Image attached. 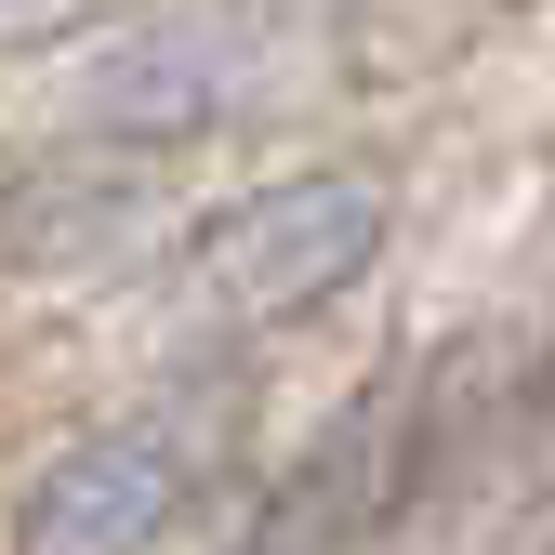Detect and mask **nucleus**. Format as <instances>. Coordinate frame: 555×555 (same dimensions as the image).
Instances as JSON below:
<instances>
[{
  "label": "nucleus",
  "mask_w": 555,
  "mask_h": 555,
  "mask_svg": "<svg viewBox=\"0 0 555 555\" xmlns=\"http://www.w3.org/2000/svg\"><path fill=\"white\" fill-rule=\"evenodd\" d=\"M132 225H146V172L93 159V146L53 159V172H27V185H0V264H14V278H80Z\"/></svg>",
  "instance_id": "5"
},
{
  "label": "nucleus",
  "mask_w": 555,
  "mask_h": 555,
  "mask_svg": "<svg viewBox=\"0 0 555 555\" xmlns=\"http://www.w3.org/2000/svg\"><path fill=\"white\" fill-rule=\"evenodd\" d=\"M410 463H424V384H371L292 476H278V503L251 516L238 555H358V542L397 516Z\"/></svg>",
  "instance_id": "4"
},
{
  "label": "nucleus",
  "mask_w": 555,
  "mask_h": 555,
  "mask_svg": "<svg viewBox=\"0 0 555 555\" xmlns=\"http://www.w3.org/2000/svg\"><path fill=\"white\" fill-rule=\"evenodd\" d=\"M238 450V384H159L119 424H80L14 503V555H172Z\"/></svg>",
  "instance_id": "2"
},
{
  "label": "nucleus",
  "mask_w": 555,
  "mask_h": 555,
  "mask_svg": "<svg viewBox=\"0 0 555 555\" xmlns=\"http://www.w3.org/2000/svg\"><path fill=\"white\" fill-rule=\"evenodd\" d=\"M292 0H159V14L106 27L80 66H66V146L93 159H185L198 132L251 119L278 80H292Z\"/></svg>",
  "instance_id": "1"
},
{
  "label": "nucleus",
  "mask_w": 555,
  "mask_h": 555,
  "mask_svg": "<svg viewBox=\"0 0 555 555\" xmlns=\"http://www.w3.org/2000/svg\"><path fill=\"white\" fill-rule=\"evenodd\" d=\"M384 251V185L371 172H278L225 212H198L185 251H172V318L185 331H278L331 292H358Z\"/></svg>",
  "instance_id": "3"
},
{
  "label": "nucleus",
  "mask_w": 555,
  "mask_h": 555,
  "mask_svg": "<svg viewBox=\"0 0 555 555\" xmlns=\"http://www.w3.org/2000/svg\"><path fill=\"white\" fill-rule=\"evenodd\" d=\"M542 397H555V384H542Z\"/></svg>",
  "instance_id": "7"
},
{
  "label": "nucleus",
  "mask_w": 555,
  "mask_h": 555,
  "mask_svg": "<svg viewBox=\"0 0 555 555\" xmlns=\"http://www.w3.org/2000/svg\"><path fill=\"white\" fill-rule=\"evenodd\" d=\"M106 0H0V53H40V40H66V27H93Z\"/></svg>",
  "instance_id": "6"
}]
</instances>
